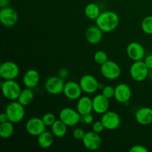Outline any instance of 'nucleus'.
<instances>
[{"label":"nucleus","mask_w":152,"mask_h":152,"mask_svg":"<svg viewBox=\"0 0 152 152\" xmlns=\"http://www.w3.org/2000/svg\"><path fill=\"white\" fill-rule=\"evenodd\" d=\"M80 85L83 92L86 94H94L99 89L97 80L91 74H85L80 80Z\"/></svg>","instance_id":"nucleus-12"},{"label":"nucleus","mask_w":152,"mask_h":152,"mask_svg":"<svg viewBox=\"0 0 152 152\" xmlns=\"http://www.w3.org/2000/svg\"><path fill=\"white\" fill-rule=\"evenodd\" d=\"M59 120L69 127L75 126L81 121V114L77 110L71 108H64L59 112Z\"/></svg>","instance_id":"nucleus-5"},{"label":"nucleus","mask_w":152,"mask_h":152,"mask_svg":"<svg viewBox=\"0 0 152 152\" xmlns=\"http://www.w3.org/2000/svg\"><path fill=\"white\" fill-rule=\"evenodd\" d=\"M102 94L107 97L108 99H111L114 97V94H115V88L111 86H105L102 88Z\"/></svg>","instance_id":"nucleus-30"},{"label":"nucleus","mask_w":152,"mask_h":152,"mask_svg":"<svg viewBox=\"0 0 152 152\" xmlns=\"http://www.w3.org/2000/svg\"><path fill=\"white\" fill-rule=\"evenodd\" d=\"M53 137L54 135L52 132L45 131L39 136H38L37 141H38L39 145L42 148H50L53 143Z\"/></svg>","instance_id":"nucleus-22"},{"label":"nucleus","mask_w":152,"mask_h":152,"mask_svg":"<svg viewBox=\"0 0 152 152\" xmlns=\"http://www.w3.org/2000/svg\"><path fill=\"white\" fill-rule=\"evenodd\" d=\"M10 0H0V7H1V8L7 7L10 4Z\"/></svg>","instance_id":"nucleus-38"},{"label":"nucleus","mask_w":152,"mask_h":152,"mask_svg":"<svg viewBox=\"0 0 152 152\" xmlns=\"http://www.w3.org/2000/svg\"><path fill=\"white\" fill-rule=\"evenodd\" d=\"M102 33H103V31L100 28H98L96 25L90 26L86 30V40L90 44H98V43L100 42L102 39Z\"/></svg>","instance_id":"nucleus-20"},{"label":"nucleus","mask_w":152,"mask_h":152,"mask_svg":"<svg viewBox=\"0 0 152 152\" xmlns=\"http://www.w3.org/2000/svg\"><path fill=\"white\" fill-rule=\"evenodd\" d=\"M18 20H19V16L14 8L8 6L1 8L0 21L4 26L7 28H11L17 23Z\"/></svg>","instance_id":"nucleus-9"},{"label":"nucleus","mask_w":152,"mask_h":152,"mask_svg":"<svg viewBox=\"0 0 152 152\" xmlns=\"http://www.w3.org/2000/svg\"><path fill=\"white\" fill-rule=\"evenodd\" d=\"M105 129V128L102 121L94 122V123L92 124V131H94L96 133H102Z\"/></svg>","instance_id":"nucleus-31"},{"label":"nucleus","mask_w":152,"mask_h":152,"mask_svg":"<svg viewBox=\"0 0 152 152\" xmlns=\"http://www.w3.org/2000/svg\"><path fill=\"white\" fill-rule=\"evenodd\" d=\"M5 113L8 117L9 121L13 123H20L25 115V106L18 100L10 101L6 107Z\"/></svg>","instance_id":"nucleus-2"},{"label":"nucleus","mask_w":152,"mask_h":152,"mask_svg":"<svg viewBox=\"0 0 152 152\" xmlns=\"http://www.w3.org/2000/svg\"><path fill=\"white\" fill-rule=\"evenodd\" d=\"M101 121L103 123L105 129L110 131L118 129L121 123V119L117 112L113 111H108L102 114Z\"/></svg>","instance_id":"nucleus-11"},{"label":"nucleus","mask_w":152,"mask_h":152,"mask_svg":"<svg viewBox=\"0 0 152 152\" xmlns=\"http://www.w3.org/2000/svg\"><path fill=\"white\" fill-rule=\"evenodd\" d=\"M128 56L133 61L142 60L145 58V50L142 44L137 42L129 43L126 48Z\"/></svg>","instance_id":"nucleus-14"},{"label":"nucleus","mask_w":152,"mask_h":152,"mask_svg":"<svg viewBox=\"0 0 152 152\" xmlns=\"http://www.w3.org/2000/svg\"><path fill=\"white\" fill-rule=\"evenodd\" d=\"M144 62L149 70H152V54H149L146 56L144 59Z\"/></svg>","instance_id":"nucleus-35"},{"label":"nucleus","mask_w":152,"mask_h":152,"mask_svg":"<svg viewBox=\"0 0 152 152\" xmlns=\"http://www.w3.org/2000/svg\"><path fill=\"white\" fill-rule=\"evenodd\" d=\"M93 109L98 114H103L108 111L109 108V99L105 97L103 94H97L92 99Z\"/></svg>","instance_id":"nucleus-17"},{"label":"nucleus","mask_w":152,"mask_h":152,"mask_svg":"<svg viewBox=\"0 0 152 152\" xmlns=\"http://www.w3.org/2000/svg\"><path fill=\"white\" fill-rule=\"evenodd\" d=\"M34 98V93L32 88H26L21 91L17 100L24 106H27L33 101Z\"/></svg>","instance_id":"nucleus-24"},{"label":"nucleus","mask_w":152,"mask_h":152,"mask_svg":"<svg viewBox=\"0 0 152 152\" xmlns=\"http://www.w3.org/2000/svg\"><path fill=\"white\" fill-rule=\"evenodd\" d=\"M132 97V89L129 85L120 83L115 87L114 98L120 103H127Z\"/></svg>","instance_id":"nucleus-16"},{"label":"nucleus","mask_w":152,"mask_h":152,"mask_svg":"<svg viewBox=\"0 0 152 152\" xmlns=\"http://www.w3.org/2000/svg\"><path fill=\"white\" fill-rule=\"evenodd\" d=\"M94 59L96 64L102 65L108 60V54L103 50H97L94 55Z\"/></svg>","instance_id":"nucleus-28"},{"label":"nucleus","mask_w":152,"mask_h":152,"mask_svg":"<svg viewBox=\"0 0 152 152\" xmlns=\"http://www.w3.org/2000/svg\"><path fill=\"white\" fill-rule=\"evenodd\" d=\"M25 129L30 135L38 137L45 131H46V126L42 119L39 117H32L27 121Z\"/></svg>","instance_id":"nucleus-10"},{"label":"nucleus","mask_w":152,"mask_h":152,"mask_svg":"<svg viewBox=\"0 0 152 152\" xmlns=\"http://www.w3.org/2000/svg\"><path fill=\"white\" fill-rule=\"evenodd\" d=\"M68 75V71L67 69H65V68H62L60 71H59V76L62 78H65V77H67Z\"/></svg>","instance_id":"nucleus-36"},{"label":"nucleus","mask_w":152,"mask_h":152,"mask_svg":"<svg viewBox=\"0 0 152 152\" xmlns=\"http://www.w3.org/2000/svg\"><path fill=\"white\" fill-rule=\"evenodd\" d=\"M130 152H148V149L142 145H136L130 148Z\"/></svg>","instance_id":"nucleus-34"},{"label":"nucleus","mask_w":152,"mask_h":152,"mask_svg":"<svg viewBox=\"0 0 152 152\" xmlns=\"http://www.w3.org/2000/svg\"><path fill=\"white\" fill-rule=\"evenodd\" d=\"M81 121L86 125L93 124L94 123V117H93V115L91 114H91H86V115L82 116Z\"/></svg>","instance_id":"nucleus-33"},{"label":"nucleus","mask_w":152,"mask_h":152,"mask_svg":"<svg viewBox=\"0 0 152 152\" xmlns=\"http://www.w3.org/2000/svg\"><path fill=\"white\" fill-rule=\"evenodd\" d=\"M7 121H9V120L6 113H3V114H0V123H5Z\"/></svg>","instance_id":"nucleus-37"},{"label":"nucleus","mask_w":152,"mask_h":152,"mask_svg":"<svg viewBox=\"0 0 152 152\" xmlns=\"http://www.w3.org/2000/svg\"><path fill=\"white\" fill-rule=\"evenodd\" d=\"M141 28L145 34L152 35V16H147L142 19Z\"/></svg>","instance_id":"nucleus-27"},{"label":"nucleus","mask_w":152,"mask_h":152,"mask_svg":"<svg viewBox=\"0 0 152 152\" xmlns=\"http://www.w3.org/2000/svg\"><path fill=\"white\" fill-rule=\"evenodd\" d=\"M85 134H86V132L81 128H77L73 131V136L77 140H83Z\"/></svg>","instance_id":"nucleus-32"},{"label":"nucleus","mask_w":152,"mask_h":152,"mask_svg":"<svg viewBox=\"0 0 152 152\" xmlns=\"http://www.w3.org/2000/svg\"><path fill=\"white\" fill-rule=\"evenodd\" d=\"M19 74V67L16 62L6 61L0 66V77L4 80H15Z\"/></svg>","instance_id":"nucleus-7"},{"label":"nucleus","mask_w":152,"mask_h":152,"mask_svg":"<svg viewBox=\"0 0 152 152\" xmlns=\"http://www.w3.org/2000/svg\"><path fill=\"white\" fill-rule=\"evenodd\" d=\"M12 122L7 121L0 123V137L3 139H8L14 132V126Z\"/></svg>","instance_id":"nucleus-26"},{"label":"nucleus","mask_w":152,"mask_h":152,"mask_svg":"<svg viewBox=\"0 0 152 152\" xmlns=\"http://www.w3.org/2000/svg\"><path fill=\"white\" fill-rule=\"evenodd\" d=\"M42 119L43 122L46 126H51L56 120L54 114L50 112L45 114L42 117Z\"/></svg>","instance_id":"nucleus-29"},{"label":"nucleus","mask_w":152,"mask_h":152,"mask_svg":"<svg viewBox=\"0 0 152 152\" xmlns=\"http://www.w3.org/2000/svg\"><path fill=\"white\" fill-rule=\"evenodd\" d=\"M83 90L80 83L74 81H70L65 83L63 94L68 99L71 100H77L82 96Z\"/></svg>","instance_id":"nucleus-15"},{"label":"nucleus","mask_w":152,"mask_h":152,"mask_svg":"<svg viewBox=\"0 0 152 152\" xmlns=\"http://www.w3.org/2000/svg\"><path fill=\"white\" fill-rule=\"evenodd\" d=\"M65 85L63 78L59 76H53L47 79L45 83V88L50 94L58 95L63 93Z\"/></svg>","instance_id":"nucleus-6"},{"label":"nucleus","mask_w":152,"mask_h":152,"mask_svg":"<svg viewBox=\"0 0 152 152\" xmlns=\"http://www.w3.org/2000/svg\"><path fill=\"white\" fill-rule=\"evenodd\" d=\"M51 132L54 137L62 138L65 136L68 130V126L65 125L61 120H56L51 126Z\"/></svg>","instance_id":"nucleus-23"},{"label":"nucleus","mask_w":152,"mask_h":152,"mask_svg":"<svg viewBox=\"0 0 152 152\" xmlns=\"http://www.w3.org/2000/svg\"><path fill=\"white\" fill-rule=\"evenodd\" d=\"M95 21L96 26L103 32L110 33L118 27L120 18L115 12L107 10L102 12Z\"/></svg>","instance_id":"nucleus-1"},{"label":"nucleus","mask_w":152,"mask_h":152,"mask_svg":"<svg viewBox=\"0 0 152 152\" xmlns=\"http://www.w3.org/2000/svg\"><path fill=\"white\" fill-rule=\"evenodd\" d=\"M1 88L3 96L10 101L17 100L22 91L19 84L14 80L1 82Z\"/></svg>","instance_id":"nucleus-3"},{"label":"nucleus","mask_w":152,"mask_h":152,"mask_svg":"<svg viewBox=\"0 0 152 152\" xmlns=\"http://www.w3.org/2000/svg\"><path fill=\"white\" fill-rule=\"evenodd\" d=\"M135 119L139 124L148 126L152 123V108L142 107L139 108L135 114Z\"/></svg>","instance_id":"nucleus-19"},{"label":"nucleus","mask_w":152,"mask_h":152,"mask_svg":"<svg viewBox=\"0 0 152 152\" xmlns=\"http://www.w3.org/2000/svg\"><path fill=\"white\" fill-rule=\"evenodd\" d=\"M100 66L101 74L108 80H117L121 74V68L120 65L114 61L108 60Z\"/></svg>","instance_id":"nucleus-8"},{"label":"nucleus","mask_w":152,"mask_h":152,"mask_svg":"<svg viewBox=\"0 0 152 152\" xmlns=\"http://www.w3.org/2000/svg\"><path fill=\"white\" fill-rule=\"evenodd\" d=\"M149 74V69L144 61H134L130 67V75L136 82L144 81Z\"/></svg>","instance_id":"nucleus-4"},{"label":"nucleus","mask_w":152,"mask_h":152,"mask_svg":"<svg viewBox=\"0 0 152 152\" xmlns=\"http://www.w3.org/2000/svg\"><path fill=\"white\" fill-rule=\"evenodd\" d=\"M83 143L86 148L90 151H96L100 148L102 145V139L98 133L94 131L86 133L83 139Z\"/></svg>","instance_id":"nucleus-13"},{"label":"nucleus","mask_w":152,"mask_h":152,"mask_svg":"<svg viewBox=\"0 0 152 152\" xmlns=\"http://www.w3.org/2000/svg\"><path fill=\"white\" fill-rule=\"evenodd\" d=\"M77 110L81 116L91 114L93 109V101L87 96H81L77 101Z\"/></svg>","instance_id":"nucleus-21"},{"label":"nucleus","mask_w":152,"mask_h":152,"mask_svg":"<svg viewBox=\"0 0 152 152\" xmlns=\"http://www.w3.org/2000/svg\"><path fill=\"white\" fill-rule=\"evenodd\" d=\"M100 13V8L95 3H90L87 4L85 8V15L91 20H96Z\"/></svg>","instance_id":"nucleus-25"},{"label":"nucleus","mask_w":152,"mask_h":152,"mask_svg":"<svg viewBox=\"0 0 152 152\" xmlns=\"http://www.w3.org/2000/svg\"><path fill=\"white\" fill-rule=\"evenodd\" d=\"M40 80V75L37 71L29 69L25 73L22 78L24 86L29 88H34L38 86Z\"/></svg>","instance_id":"nucleus-18"}]
</instances>
